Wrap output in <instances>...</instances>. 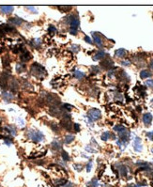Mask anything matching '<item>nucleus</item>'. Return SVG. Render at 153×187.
Returning a JSON list of instances; mask_svg holds the SVG:
<instances>
[{
	"mask_svg": "<svg viewBox=\"0 0 153 187\" xmlns=\"http://www.w3.org/2000/svg\"><path fill=\"white\" fill-rule=\"evenodd\" d=\"M31 73L33 75L36 76L37 78H44L47 75V72L45 71L44 67L39 63H34L31 66Z\"/></svg>",
	"mask_w": 153,
	"mask_h": 187,
	"instance_id": "1",
	"label": "nucleus"
},
{
	"mask_svg": "<svg viewBox=\"0 0 153 187\" xmlns=\"http://www.w3.org/2000/svg\"><path fill=\"white\" fill-rule=\"evenodd\" d=\"M27 136H28L32 141L37 142V143H38V142H40V141H42L43 139H44L43 133H41V132L38 131V130H34V129L29 130L28 132H27Z\"/></svg>",
	"mask_w": 153,
	"mask_h": 187,
	"instance_id": "2",
	"label": "nucleus"
},
{
	"mask_svg": "<svg viewBox=\"0 0 153 187\" xmlns=\"http://www.w3.org/2000/svg\"><path fill=\"white\" fill-rule=\"evenodd\" d=\"M88 117L92 119V120H98V119H100L101 113H100V111L99 109H97V108H92V109H90L88 111Z\"/></svg>",
	"mask_w": 153,
	"mask_h": 187,
	"instance_id": "3",
	"label": "nucleus"
},
{
	"mask_svg": "<svg viewBox=\"0 0 153 187\" xmlns=\"http://www.w3.org/2000/svg\"><path fill=\"white\" fill-rule=\"evenodd\" d=\"M100 66H101L103 69H105V70H109V69H111L114 66V62H113V60H112L111 58H105L104 60H103V61L100 62Z\"/></svg>",
	"mask_w": 153,
	"mask_h": 187,
	"instance_id": "4",
	"label": "nucleus"
},
{
	"mask_svg": "<svg viewBox=\"0 0 153 187\" xmlns=\"http://www.w3.org/2000/svg\"><path fill=\"white\" fill-rule=\"evenodd\" d=\"M11 31H15V29L11 25H7V24H3V25H0V34L5 35V34L11 32Z\"/></svg>",
	"mask_w": 153,
	"mask_h": 187,
	"instance_id": "5",
	"label": "nucleus"
},
{
	"mask_svg": "<svg viewBox=\"0 0 153 187\" xmlns=\"http://www.w3.org/2000/svg\"><path fill=\"white\" fill-rule=\"evenodd\" d=\"M133 149H134V151H137V152H140V151H142V150H143V146H142V144H141V139L137 136H135V138H134Z\"/></svg>",
	"mask_w": 153,
	"mask_h": 187,
	"instance_id": "6",
	"label": "nucleus"
},
{
	"mask_svg": "<svg viewBox=\"0 0 153 187\" xmlns=\"http://www.w3.org/2000/svg\"><path fill=\"white\" fill-rule=\"evenodd\" d=\"M61 125L63 128L67 130V131H71V127H72V123L71 121V119H64L61 121Z\"/></svg>",
	"mask_w": 153,
	"mask_h": 187,
	"instance_id": "7",
	"label": "nucleus"
},
{
	"mask_svg": "<svg viewBox=\"0 0 153 187\" xmlns=\"http://www.w3.org/2000/svg\"><path fill=\"white\" fill-rule=\"evenodd\" d=\"M70 25H71V29H75V30H77L78 26L80 25V20L78 19V17H73V18H72V16H71V20Z\"/></svg>",
	"mask_w": 153,
	"mask_h": 187,
	"instance_id": "8",
	"label": "nucleus"
},
{
	"mask_svg": "<svg viewBox=\"0 0 153 187\" xmlns=\"http://www.w3.org/2000/svg\"><path fill=\"white\" fill-rule=\"evenodd\" d=\"M143 121H144L146 126H149L151 124V121H152V115L150 113H146L143 116Z\"/></svg>",
	"mask_w": 153,
	"mask_h": 187,
	"instance_id": "9",
	"label": "nucleus"
},
{
	"mask_svg": "<svg viewBox=\"0 0 153 187\" xmlns=\"http://www.w3.org/2000/svg\"><path fill=\"white\" fill-rule=\"evenodd\" d=\"M92 36H93L94 40H95V42H96L100 47L103 46V40H101V38H100V34L97 32H92Z\"/></svg>",
	"mask_w": 153,
	"mask_h": 187,
	"instance_id": "10",
	"label": "nucleus"
},
{
	"mask_svg": "<svg viewBox=\"0 0 153 187\" xmlns=\"http://www.w3.org/2000/svg\"><path fill=\"white\" fill-rule=\"evenodd\" d=\"M0 10L3 13L10 14L13 11V7L12 6H0Z\"/></svg>",
	"mask_w": 153,
	"mask_h": 187,
	"instance_id": "11",
	"label": "nucleus"
},
{
	"mask_svg": "<svg viewBox=\"0 0 153 187\" xmlns=\"http://www.w3.org/2000/svg\"><path fill=\"white\" fill-rule=\"evenodd\" d=\"M9 22L11 23V24H12V25H20L24 22V20L21 18H19V17H13V18H11L10 20H9Z\"/></svg>",
	"mask_w": 153,
	"mask_h": 187,
	"instance_id": "12",
	"label": "nucleus"
},
{
	"mask_svg": "<svg viewBox=\"0 0 153 187\" xmlns=\"http://www.w3.org/2000/svg\"><path fill=\"white\" fill-rule=\"evenodd\" d=\"M115 55H116L117 58H124L125 56L127 55V51L125 50V49H123V48H120V49H118V50L116 51Z\"/></svg>",
	"mask_w": 153,
	"mask_h": 187,
	"instance_id": "13",
	"label": "nucleus"
},
{
	"mask_svg": "<svg viewBox=\"0 0 153 187\" xmlns=\"http://www.w3.org/2000/svg\"><path fill=\"white\" fill-rule=\"evenodd\" d=\"M2 95H3L4 100H5L6 102H10V101H11V100L13 99V94L11 93V92L4 91L3 93H2Z\"/></svg>",
	"mask_w": 153,
	"mask_h": 187,
	"instance_id": "14",
	"label": "nucleus"
},
{
	"mask_svg": "<svg viewBox=\"0 0 153 187\" xmlns=\"http://www.w3.org/2000/svg\"><path fill=\"white\" fill-rule=\"evenodd\" d=\"M151 75H152V73H151V72H149L148 70H143V71L140 72V77H141L142 79L150 77Z\"/></svg>",
	"mask_w": 153,
	"mask_h": 187,
	"instance_id": "15",
	"label": "nucleus"
},
{
	"mask_svg": "<svg viewBox=\"0 0 153 187\" xmlns=\"http://www.w3.org/2000/svg\"><path fill=\"white\" fill-rule=\"evenodd\" d=\"M105 55L106 54H105L103 51H99V52L93 57V60H100V59H101V58H103L105 57Z\"/></svg>",
	"mask_w": 153,
	"mask_h": 187,
	"instance_id": "16",
	"label": "nucleus"
},
{
	"mask_svg": "<svg viewBox=\"0 0 153 187\" xmlns=\"http://www.w3.org/2000/svg\"><path fill=\"white\" fill-rule=\"evenodd\" d=\"M98 185H99V182H98L97 179H93L92 180H90L89 182L86 183V186L87 187H98Z\"/></svg>",
	"mask_w": 153,
	"mask_h": 187,
	"instance_id": "17",
	"label": "nucleus"
},
{
	"mask_svg": "<svg viewBox=\"0 0 153 187\" xmlns=\"http://www.w3.org/2000/svg\"><path fill=\"white\" fill-rule=\"evenodd\" d=\"M110 136H112V134H111L110 132H104V133L101 134L100 138H101V140H103V141H107L110 138Z\"/></svg>",
	"mask_w": 153,
	"mask_h": 187,
	"instance_id": "18",
	"label": "nucleus"
},
{
	"mask_svg": "<svg viewBox=\"0 0 153 187\" xmlns=\"http://www.w3.org/2000/svg\"><path fill=\"white\" fill-rule=\"evenodd\" d=\"M25 70V64H23V63H18L17 65H16V71H17V72H24Z\"/></svg>",
	"mask_w": 153,
	"mask_h": 187,
	"instance_id": "19",
	"label": "nucleus"
},
{
	"mask_svg": "<svg viewBox=\"0 0 153 187\" xmlns=\"http://www.w3.org/2000/svg\"><path fill=\"white\" fill-rule=\"evenodd\" d=\"M118 170H119V173H120V175H122L123 177L127 175V172H128V170H127V167H126V166H120L119 167H118Z\"/></svg>",
	"mask_w": 153,
	"mask_h": 187,
	"instance_id": "20",
	"label": "nucleus"
},
{
	"mask_svg": "<svg viewBox=\"0 0 153 187\" xmlns=\"http://www.w3.org/2000/svg\"><path fill=\"white\" fill-rule=\"evenodd\" d=\"M11 91H16V90L18 89V83L16 80H12L11 83Z\"/></svg>",
	"mask_w": 153,
	"mask_h": 187,
	"instance_id": "21",
	"label": "nucleus"
},
{
	"mask_svg": "<svg viewBox=\"0 0 153 187\" xmlns=\"http://www.w3.org/2000/svg\"><path fill=\"white\" fill-rule=\"evenodd\" d=\"M73 139H74V136L72 134H68V135L65 136V143L66 144H70V143H71L73 141Z\"/></svg>",
	"mask_w": 153,
	"mask_h": 187,
	"instance_id": "22",
	"label": "nucleus"
},
{
	"mask_svg": "<svg viewBox=\"0 0 153 187\" xmlns=\"http://www.w3.org/2000/svg\"><path fill=\"white\" fill-rule=\"evenodd\" d=\"M74 76L77 79H83V78L85 77V73L83 72H80V71H75Z\"/></svg>",
	"mask_w": 153,
	"mask_h": 187,
	"instance_id": "23",
	"label": "nucleus"
},
{
	"mask_svg": "<svg viewBox=\"0 0 153 187\" xmlns=\"http://www.w3.org/2000/svg\"><path fill=\"white\" fill-rule=\"evenodd\" d=\"M52 148H53V150H55V151H58V150H60L61 145L58 141H54L53 143H52Z\"/></svg>",
	"mask_w": 153,
	"mask_h": 187,
	"instance_id": "24",
	"label": "nucleus"
},
{
	"mask_svg": "<svg viewBox=\"0 0 153 187\" xmlns=\"http://www.w3.org/2000/svg\"><path fill=\"white\" fill-rule=\"evenodd\" d=\"M5 129H6V131H8L10 133H11L12 135H16V131H15V129L13 128V127H11V126H8V127H6Z\"/></svg>",
	"mask_w": 153,
	"mask_h": 187,
	"instance_id": "25",
	"label": "nucleus"
},
{
	"mask_svg": "<svg viewBox=\"0 0 153 187\" xmlns=\"http://www.w3.org/2000/svg\"><path fill=\"white\" fill-rule=\"evenodd\" d=\"M114 130L116 131V132H118V133H120V132H122V131L126 130V128L122 125H116L114 127Z\"/></svg>",
	"mask_w": 153,
	"mask_h": 187,
	"instance_id": "26",
	"label": "nucleus"
},
{
	"mask_svg": "<svg viewBox=\"0 0 153 187\" xmlns=\"http://www.w3.org/2000/svg\"><path fill=\"white\" fill-rule=\"evenodd\" d=\"M2 61H3V66L5 67V68L10 65V58H9V57H5V58H2Z\"/></svg>",
	"mask_w": 153,
	"mask_h": 187,
	"instance_id": "27",
	"label": "nucleus"
},
{
	"mask_svg": "<svg viewBox=\"0 0 153 187\" xmlns=\"http://www.w3.org/2000/svg\"><path fill=\"white\" fill-rule=\"evenodd\" d=\"M48 31H49V34H51V36H53L54 34L57 32V28L54 25H50L49 28H48Z\"/></svg>",
	"mask_w": 153,
	"mask_h": 187,
	"instance_id": "28",
	"label": "nucleus"
},
{
	"mask_svg": "<svg viewBox=\"0 0 153 187\" xmlns=\"http://www.w3.org/2000/svg\"><path fill=\"white\" fill-rule=\"evenodd\" d=\"M71 50H72L73 53H78L79 51H80V46H79V45H76V44H73V45L71 46Z\"/></svg>",
	"mask_w": 153,
	"mask_h": 187,
	"instance_id": "29",
	"label": "nucleus"
},
{
	"mask_svg": "<svg viewBox=\"0 0 153 187\" xmlns=\"http://www.w3.org/2000/svg\"><path fill=\"white\" fill-rule=\"evenodd\" d=\"M40 43H41V40H39V39H36V40H33V45L35 47H38L40 45Z\"/></svg>",
	"mask_w": 153,
	"mask_h": 187,
	"instance_id": "30",
	"label": "nucleus"
},
{
	"mask_svg": "<svg viewBox=\"0 0 153 187\" xmlns=\"http://www.w3.org/2000/svg\"><path fill=\"white\" fill-rule=\"evenodd\" d=\"M62 158H63V160H64V161H69V160H70V157H69L68 152L63 151V152H62Z\"/></svg>",
	"mask_w": 153,
	"mask_h": 187,
	"instance_id": "31",
	"label": "nucleus"
},
{
	"mask_svg": "<svg viewBox=\"0 0 153 187\" xmlns=\"http://www.w3.org/2000/svg\"><path fill=\"white\" fill-rule=\"evenodd\" d=\"M146 85L148 86V87H150V88H153V80L152 79L146 80Z\"/></svg>",
	"mask_w": 153,
	"mask_h": 187,
	"instance_id": "32",
	"label": "nucleus"
},
{
	"mask_svg": "<svg viewBox=\"0 0 153 187\" xmlns=\"http://www.w3.org/2000/svg\"><path fill=\"white\" fill-rule=\"evenodd\" d=\"M58 8H59V9H64L63 11H70L72 7H71V6H59Z\"/></svg>",
	"mask_w": 153,
	"mask_h": 187,
	"instance_id": "33",
	"label": "nucleus"
},
{
	"mask_svg": "<svg viewBox=\"0 0 153 187\" xmlns=\"http://www.w3.org/2000/svg\"><path fill=\"white\" fill-rule=\"evenodd\" d=\"M17 121H18V125L19 126H21V127H24V126H25V121H24V119H18Z\"/></svg>",
	"mask_w": 153,
	"mask_h": 187,
	"instance_id": "34",
	"label": "nucleus"
},
{
	"mask_svg": "<svg viewBox=\"0 0 153 187\" xmlns=\"http://www.w3.org/2000/svg\"><path fill=\"white\" fill-rule=\"evenodd\" d=\"M73 166H74L75 170H77V171H81V170H82V166H81V165L74 164V165H73Z\"/></svg>",
	"mask_w": 153,
	"mask_h": 187,
	"instance_id": "35",
	"label": "nucleus"
},
{
	"mask_svg": "<svg viewBox=\"0 0 153 187\" xmlns=\"http://www.w3.org/2000/svg\"><path fill=\"white\" fill-rule=\"evenodd\" d=\"M63 107H64L65 109H67V110H71V109L73 108V106H72V105H71V104H63Z\"/></svg>",
	"mask_w": 153,
	"mask_h": 187,
	"instance_id": "36",
	"label": "nucleus"
},
{
	"mask_svg": "<svg viewBox=\"0 0 153 187\" xmlns=\"http://www.w3.org/2000/svg\"><path fill=\"white\" fill-rule=\"evenodd\" d=\"M91 167H92V161H89L88 165L86 166V171H87V172H90Z\"/></svg>",
	"mask_w": 153,
	"mask_h": 187,
	"instance_id": "37",
	"label": "nucleus"
},
{
	"mask_svg": "<svg viewBox=\"0 0 153 187\" xmlns=\"http://www.w3.org/2000/svg\"><path fill=\"white\" fill-rule=\"evenodd\" d=\"M146 136L148 137L151 141H153V131L152 132H148V133H146Z\"/></svg>",
	"mask_w": 153,
	"mask_h": 187,
	"instance_id": "38",
	"label": "nucleus"
},
{
	"mask_svg": "<svg viewBox=\"0 0 153 187\" xmlns=\"http://www.w3.org/2000/svg\"><path fill=\"white\" fill-rule=\"evenodd\" d=\"M91 69H92L93 72H95V73H97V72H100V68H99L98 66H92V67H91Z\"/></svg>",
	"mask_w": 153,
	"mask_h": 187,
	"instance_id": "39",
	"label": "nucleus"
},
{
	"mask_svg": "<svg viewBox=\"0 0 153 187\" xmlns=\"http://www.w3.org/2000/svg\"><path fill=\"white\" fill-rule=\"evenodd\" d=\"M51 127L53 128V130L55 131V132H58V126H57V124H55V123H52V124H51Z\"/></svg>",
	"mask_w": 153,
	"mask_h": 187,
	"instance_id": "40",
	"label": "nucleus"
},
{
	"mask_svg": "<svg viewBox=\"0 0 153 187\" xmlns=\"http://www.w3.org/2000/svg\"><path fill=\"white\" fill-rule=\"evenodd\" d=\"M121 64L123 65V66H130V65H131V62L129 61V60H124V61L121 62Z\"/></svg>",
	"mask_w": 153,
	"mask_h": 187,
	"instance_id": "41",
	"label": "nucleus"
},
{
	"mask_svg": "<svg viewBox=\"0 0 153 187\" xmlns=\"http://www.w3.org/2000/svg\"><path fill=\"white\" fill-rule=\"evenodd\" d=\"M85 41H86V42H88L89 43V44H92V40H90V38H89V37H87V36H85Z\"/></svg>",
	"mask_w": 153,
	"mask_h": 187,
	"instance_id": "42",
	"label": "nucleus"
},
{
	"mask_svg": "<svg viewBox=\"0 0 153 187\" xmlns=\"http://www.w3.org/2000/svg\"><path fill=\"white\" fill-rule=\"evenodd\" d=\"M74 130L75 132H79L80 131V125H79L78 123H75L74 124Z\"/></svg>",
	"mask_w": 153,
	"mask_h": 187,
	"instance_id": "43",
	"label": "nucleus"
},
{
	"mask_svg": "<svg viewBox=\"0 0 153 187\" xmlns=\"http://www.w3.org/2000/svg\"><path fill=\"white\" fill-rule=\"evenodd\" d=\"M26 8H27V9H29V10H30L31 11H33V12H35V13H37V12H38V11L35 10V8L32 7V6H27Z\"/></svg>",
	"mask_w": 153,
	"mask_h": 187,
	"instance_id": "44",
	"label": "nucleus"
},
{
	"mask_svg": "<svg viewBox=\"0 0 153 187\" xmlns=\"http://www.w3.org/2000/svg\"><path fill=\"white\" fill-rule=\"evenodd\" d=\"M64 187H74V184L71 183V182H67V183L64 185Z\"/></svg>",
	"mask_w": 153,
	"mask_h": 187,
	"instance_id": "45",
	"label": "nucleus"
},
{
	"mask_svg": "<svg viewBox=\"0 0 153 187\" xmlns=\"http://www.w3.org/2000/svg\"><path fill=\"white\" fill-rule=\"evenodd\" d=\"M70 32H71V34H72V35H76L77 34V30H75V29H70Z\"/></svg>",
	"mask_w": 153,
	"mask_h": 187,
	"instance_id": "46",
	"label": "nucleus"
},
{
	"mask_svg": "<svg viewBox=\"0 0 153 187\" xmlns=\"http://www.w3.org/2000/svg\"><path fill=\"white\" fill-rule=\"evenodd\" d=\"M85 151H90V152H94V150H92L90 147H86L85 148Z\"/></svg>",
	"mask_w": 153,
	"mask_h": 187,
	"instance_id": "47",
	"label": "nucleus"
},
{
	"mask_svg": "<svg viewBox=\"0 0 153 187\" xmlns=\"http://www.w3.org/2000/svg\"><path fill=\"white\" fill-rule=\"evenodd\" d=\"M5 143L8 145V146H11V141H10V140H8V139H5Z\"/></svg>",
	"mask_w": 153,
	"mask_h": 187,
	"instance_id": "48",
	"label": "nucleus"
},
{
	"mask_svg": "<svg viewBox=\"0 0 153 187\" xmlns=\"http://www.w3.org/2000/svg\"><path fill=\"white\" fill-rule=\"evenodd\" d=\"M149 66H150V69H152V70H153V59L151 60V62H150V65H149Z\"/></svg>",
	"mask_w": 153,
	"mask_h": 187,
	"instance_id": "49",
	"label": "nucleus"
},
{
	"mask_svg": "<svg viewBox=\"0 0 153 187\" xmlns=\"http://www.w3.org/2000/svg\"><path fill=\"white\" fill-rule=\"evenodd\" d=\"M151 151H152V153H153V149H152V150H151Z\"/></svg>",
	"mask_w": 153,
	"mask_h": 187,
	"instance_id": "50",
	"label": "nucleus"
},
{
	"mask_svg": "<svg viewBox=\"0 0 153 187\" xmlns=\"http://www.w3.org/2000/svg\"><path fill=\"white\" fill-rule=\"evenodd\" d=\"M151 103H152V104H153V100H152V101H151Z\"/></svg>",
	"mask_w": 153,
	"mask_h": 187,
	"instance_id": "51",
	"label": "nucleus"
}]
</instances>
